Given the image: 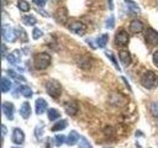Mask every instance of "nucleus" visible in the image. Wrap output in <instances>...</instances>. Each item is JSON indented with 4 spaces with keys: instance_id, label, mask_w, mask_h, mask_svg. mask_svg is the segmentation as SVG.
Listing matches in <instances>:
<instances>
[{
    "instance_id": "nucleus-17",
    "label": "nucleus",
    "mask_w": 158,
    "mask_h": 148,
    "mask_svg": "<svg viewBox=\"0 0 158 148\" xmlns=\"http://www.w3.org/2000/svg\"><path fill=\"white\" fill-rule=\"evenodd\" d=\"M78 141H79V134L75 131H70L69 134H68V137H67V139H65V142H67L68 146H74Z\"/></svg>"
},
{
    "instance_id": "nucleus-14",
    "label": "nucleus",
    "mask_w": 158,
    "mask_h": 148,
    "mask_svg": "<svg viewBox=\"0 0 158 148\" xmlns=\"http://www.w3.org/2000/svg\"><path fill=\"white\" fill-rule=\"evenodd\" d=\"M143 22L142 21H139V20H132L131 21V23H130V31L132 32V33H138V32H141L142 30H143Z\"/></svg>"
},
{
    "instance_id": "nucleus-36",
    "label": "nucleus",
    "mask_w": 158,
    "mask_h": 148,
    "mask_svg": "<svg viewBox=\"0 0 158 148\" xmlns=\"http://www.w3.org/2000/svg\"><path fill=\"white\" fill-rule=\"evenodd\" d=\"M1 48H2V49H1V51H2V57H5V54H6V46H5L4 43H2Z\"/></svg>"
},
{
    "instance_id": "nucleus-23",
    "label": "nucleus",
    "mask_w": 158,
    "mask_h": 148,
    "mask_svg": "<svg viewBox=\"0 0 158 148\" xmlns=\"http://www.w3.org/2000/svg\"><path fill=\"white\" fill-rule=\"evenodd\" d=\"M59 117H60V113H59L58 110H56V109H48V118L51 121H54V120H57Z\"/></svg>"
},
{
    "instance_id": "nucleus-5",
    "label": "nucleus",
    "mask_w": 158,
    "mask_h": 148,
    "mask_svg": "<svg viewBox=\"0 0 158 148\" xmlns=\"http://www.w3.org/2000/svg\"><path fill=\"white\" fill-rule=\"evenodd\" d=\"M1 33H2V38L7 42H14L16 39V30H14L9 25H2Z\"/></svg>"
},
{
    "instance_id": "nucleus-1",
    "label": "nucleus",
    "mask_w": 158,
    "mask_h": 148,
    "mask_svg": "<svg viewBox=\"0 0 158 148\" xmlns=\"http://www.w3.org/2000/svg\"><path fill=\"white\" fill-rule=\"evenodd\" d=\"M51 64V56L48 53H37L33 58V65L36 69L38 70H43L46 68H48Z\"/></svg>"
},
{
    "instance_id": "nucleus-18",
    "label": "nucleus",
    "mask_w": 158,
    "mask_h": 148,
    "mask_svg": "<svg viewBox=\"0 0 158 148\" xmlns=\"http://www.w3.org/2000/svg\"><path fill=\"white\" fill-rule=\"evenodd\" d=\"M67 127V121L65 120H59L58 122H56L53 126H52V131L53 132H57V131H62V130H64Z\"/></svg>"
},
{
    "instance_id": "nucleus-7",
    "label": "nucleus",
    "mask_w": 158,
    "mask_h": 148,
    "mask_svg": "<svg viewBox=\"0 0 158 148\" xmlns=\"http://www.w3.org/2000/svg\"><path fill=\"white\" fill-rule=\"evenodd\" d=\"M128 39H130V37H128V33L125 31V30H118L117 32H116V35H115V42H116V44H118V46H126L127 43H128Z\"/></svg>"
},
{
    "instance_id": "nucleus-13",
    "label": "nucleus",
    "mask_w": 158,
    "mask_h": 148,
    "mask_svg": "<svg viewBox=\"0 0 158 148\" xmlns=\"http://www.w3.org/2000/svg\"><path fill=\"white\" fill-rule=\"evenodd\" d=\"M118 57H120L121 63H122L125 67H128V65H130V63H131V54L128 53V51L121 49V51L118 52Z\"/></svg>"
},
{
    "instance_id": "nucleus-38",
    "label": "nucleus",
    "mask_w": 158,
    "mask_h": 148,
    "mask_svg": "<svg viewBox=\"0 0 158 148\" xmlns=\"http://www.w3.org/2000/svg\"><path fill=\"white\" fill-rule=\"evenodd\" d=\"M5 4H6V0H2V6H5Z\"/></svg>"
},
{
    "instance_id": "nucleus-29",
    "label": "nucleus",
    "mask_w": 158,
    "mask_h": 148,
    "mask_svg": "<svg viewBox=\"0 0 158 148\" xmlns=\"http://www.w3.org/2000/svg\"><path fill=\"white\" fill-rule=\"evenodd\" d=\"M105 54H106V56H107V57L110 58V60L112 62V64L115 65V68H116L117 70H120V67H118V63L116 62V58H115V56H114V54H112L111 52H105Z\"/></svg>"
},
{
    "instance_id": "nucleus-21",
    "label": "nucleus",
    "mask_w": 158,
    "mask_h": 148,
    "mask_svg": "<svg viewBox=\"0 0 158 148\" xmlns=\"http://www.w3.org/2000/svg\"><path fill=\"white\" fill-rule=\"evenodd\" d=\"M11 86H12V84L9 79L1 78V90H2V92H7L11 89Z\"/></svg>"
},
{
    "instance_id": "nucleus-35",
    "label": "nucleus",
    "mask_w": 158,
    "mask_h": 148,
    "mask_svg": "<svg viewBox=\"0 0 158 148\" xmlns=\"http://www.w3.org/2000/svg\"><path fill=\"white\" fill-rule=\"evenodd\" d=\"M153 64H154L156 67H158V51H156V52L153 53Z\"/></svg>"
},
{
    "instance_id": "nucleus-11",
    "label": "nucleus",
    "mask_w": 158,
    "mask_h": 148,
    "mask_svg": "<svg viewBox=\"0 0 158 148\" xmlns=\"http://www.w3.org/2000/svg\"><path fill=\"white\" fill-rule=\"evenodd\" d=\"M54 18L57 20V22L59 23H65V21L68 20V12H67V9L62 7V9H58L54 14Z\"/></svg>"
},
{
    "instance_id": "nucleus-28",
    "label": "nucleus",
    "mask_w": 158,
    "mask_h": 148,
    "mask_svg": "<svg viewBox=\"0 0 158 148\" xmlns=\"http://www.w3.org/2000/svg\"><path fill=\"white\" fill-rule=\"evenodd\" d=\"M149 109H151V113H152L154 117H158V101L152 102Z\"/></svg>"
},
{
    "instance_id": "nucleus-3",
    "label": "nucleus",
    "mask_w": 158,
    "mask_h": 148,
    "mask_svg": "<svg viewBox=\"0 0 158 148\" xmlns=\"http://www.w3.org/2000/svg\"><path fill=\"white\" fill-rule=\"evenodd\" d=\"M46 91L49 96H52L53 99H57L62 94V85L57 80L49 79L46 81Z\"/></svg>"
},
{
    "instance_id": "nucleus-37",
    "label": "nucleus",
    "mask_w": 158,
    "mask_h": 148,
    "mask_svg": "<svg viewBox=\"0 0 158 148\" xmlns=\"http://www.w3.org/2000/svg\"><path fill=\"white\" fill-rule=\"evenodd\" d=\"M1 131H2V137H4V136L6 134V126H5V125L1 126Z\"/></svg>"
},
{
    "instance_id": "nucleus-26",
    "label": "nucleus",
    "mask_w": 158,
    "mask_h": 148,
    "mask_svg": "<svg viewBox=\"0 0 158 148\" xmlns=\"http://www.w3.org/2000/svg\"><path fill=\"white\" fill-rule=\"evenodd\" d=\"M17 7L20 9V11L27 12V11L30 10V4H28L27 1H25V0H20V1L17 2Z\"/></svg>"
},
{
    "instance_id": "nucleus-31",
    "label": "nucleus",
    "mask_w": 158,
    "mask_h": 148,
    "mask_svg": "<svg viewBox=\"0 0 158 148\" xmlns=\"http://www.w3.org/2000/svg\"><path fill=\"white\" fill-rule=\"evenodd\" d=\"M104 133H105V136H107V137H112V136H114V128L110 127V126H106V127L104 128Z\"/></svg>"
},
{
    "instance_id": "nucleus-22",
    "label": "nucleus",
    "mask_w": 158,
    "mask_h": 148,
    "mask_svg": "<svg viewBox=\"0 0 158 148\" xmlns=\"http://www.w3.org/2000/svg\"><path fill=\"white\" fill-rule=\"evenodd\" d=\"M123 2L127 5V7H128V10H132L133 12H139V6L136 4V2H133L132 0H123Z\"/></svg>"
},
{
    "instance_id": "nucleus-42",
    "label": "nucleus",
    "mask_w": 158,
    "mask_h": 148,
    "mask_svg": "<svg viewBox=\"0 0 158 148\" xmlns=\"http://www.w3.org/2000/svg\"><path fill=\"white\" fill-rule=\"evenodd\" d=\"M157 4H158V0H157Z\"/></svg>"
},
{
    "instance_id": "nucleus-25",
    "label": "nucleus",
    "mask_w": 158,
    "mask_h": 148,
    "mask_svg": "<svg viewBox=\"0 0 158 148\" xmlns=\"http://www.w3.org/2000/svg\"><path fill=\"white\" fill-rule=\"evenodd\" d=\"M19 90H20V92L22 94V96H25V97H31V96H32V90L30 89V86L23 85V86H20Z\"/></svg>"
},
{
    "instance_id": "nucleus-6",
    "label": "nucleus",
    "mask_w": 158,
    "mask_h": 148,
    "mask_svg": "<svg viewBox=\"0 0 158 148\" xmlns=\"http://www.w3.org/2000/svg\"><path fill=\"white\" fill-rule=\"evenodd\" d=\"M144 39L149 46H157L158 44V32L153 28H147L144 33Z\"/></svg>"
},
{
    "instance_id": "nucleus-15",
    "label": "nucleus",
    "mask_w": 158,
    "mask_h": 148,
    "mask_svg": "<svg viewBox=\"0 0 158 148\" xmlns=\"http://www.w3.org/2000/svg\"><path fill=\"white\" fill-rule=\"evenodd\" d=\"M47 110V102L44 99L40 97L36 100V113L37 115H42L44 111Z\"/></svg>"
},
{
    "instance_id": "nucleus-4",
    "label": "nucleus",
    "mask_w": 158,
    "mask_h": 148,
    "mask_svg": "<svg viewBox=\"0 0 158 148\" xmlns=\"http://www.w3.org/2000/svg\"><path fill=\"white\" fill-rule=\"evenodd\" d=\"M69 30L78 36H83L86 32V26L81 21H72L69 23Z\"/></svg>"
},
{
    "instance_id": "nucleus-27",
    "label": "nucleus",
    "mask_w": 158,
    "mask_h": 148,
    "mask_svg": "<svg viewBox=\"0 0 158 148\" xmlns=\"http://www.w3.org/2000/svg\"><path fill=\"white\" fill-rule=\"evenodd\" d=\"M43 36V32L38 28V27H35L33 30H32V38L33 39H38L40 37H42Z\"/></svg>"
},
{
    "instance_id": "nucleus-19",
    "label": "nucleus",
    "mask_w": 158,
    "mask_h": 148,
    "mask_svg": "<svg viewBox=\"0 0 158 148\" xmlns=\"http://www.w3.org/2000/svg\"><path fill=\"white\" fill-rule=\"evenodd\" d=\"M22 22H23L25 25L33 26V25H36L37 20H36V17H35L33 15H25V16H22Z\"/></svg>"
},
{
    "instance_id": "nucleus-12",
    "label": "nucleus",
    "mask_w": 158,
    "mask_h": 148,
    "mask_svg": "<svg viewBox=\"0 0 158 148\" xmlns=\"http://www.w3.org/2000/svg\"><path fill=\"white\" fill-rule=\"evenodd\" d=\"M7 60H9V63H11V64H17L20 60H21V51L20 49H15V51H12L9 56H7Z\"/></svg>"
},
{
    "instance_id": "nucleus-24",
    "label": "nucleus",
    "mask_w": 158,
    "mask_h": 148,
    "mask_svg": "<svg viewBox=\"0 0 158 148\" xmlns=\"http://www.w3.org/2000/svg\"><path fill=\"white\" fill-rule=\"evenodd\" d=\"M107 39H109V36L105 33V35H101V36L96 39V43H98V46H99L100 48H104V47L106 46V43H107Z\"/></svg>"
},
{
    "instance_id": "nucleus-10",
    "label": "nucleus",
    "mask_w": 158,
    "mask_h": 148,
    "mask_svg": "<svg viewBox=\"0 0 158 148\" xmlns=\"http://www.w3.org/2000/svg\"><path fill=\"white\" fill-rule=\"evenodd\" d=\"M64 109H65V112L69 115V116H75L78 113V110H79V106L75 101H69V102H65L64 105Z\"/></svg>"
},
{
    "instance_id": "nucleus-32",
    "label": "nucleus",
    "mask_w": 158,
    "mask_h": 148,
    "mask_svg": "<svg viewBox=\"0 0 158 148\" xmlns=\"http://www.w3.org/2000/svg\"><path fill=\"white\" fill-rule=\"evenodd\" d=\"M80 148H91V146L89 144V142L84 137L80 138Z\"/></svg>"
},
{
    "instance_id": "nucleus-16",
    "label": "nucleus",
    "mask_w": 158,
    "mask_h": 148,
    "mask_svg": "<svg viewBox=\"0 0 158 148\" xmlns=\"http://www.w3.org/2000/svg\"><path fill=\"white\" fill-rule=\"evenodd\" d=\"M20 115L23 117V118H28L30 117V115H31V105H30V102H23L22 105H21V107H20Z\"/></svg>"
},
{
    "instance_id": "nucleus-20",
    "label": "nucleus",
    "mask_w": 158,
    "mask_h": 148,
    "mask_svg": "<svg viewBox=\"0 0 158 148\" xmlns=\"http://www.w3.org/2000/svg\"><path fill=\"white\" fill-rule=\"evenodd\" d=\"M16 37H19L22 42H27L28 38H27V33L25 32V30L22 27H17L16 28Z\"/></svg>"
},
{
    "instance_id": "nucleus-33",
    "label": "nucleus",
    "mask_w": 158,
    "mask_h": 148,
    "mask_svg": "<svg viewBox=\"0 0 158 148\" xmlns=\"http://www.w3.org/2000/svg\"><path fill=\"white\" fill-rule=\"evenodd\" d=\"M114 23H115L114 16H110V18H107V21H106V27L107 28H112L114 27Z\"/></svg>"
},
{
    "instance_id": "nucleus-39",
    "label": "nucleus",
    "mask_w": 158,
    "mask_h": 148,
    "mask_svg": "<svg viewBox=\"0 0 158 148\" xmlns=\"http://www.w3.org/2000/svg\"><path fill=\"white\" fill-rule=\"evenodd\" d=\"M137 148H141V146H139V144H137Z\"/></svg>"
},
{
    "instance_id": "nucleus-2",
    "label": "nucleus",
    "mask_w": 158,
    "mask_h": 148,
    "mask_svg": "<svg viewBox=\"0 0 158 148\" xmlns=\"http://www.w3.org/2000/svg\"><path fill=\"white\" fill-rule=\"evenodd\" d=\"M141 84L146 88V89H154L158 85V76L154 72L148 70L146 72L142 78H141Z\"/></svg>"
},
{
    "instance_id": "nucleus-9",
    "label": "nucleus",
    "mask_w": 158,
    "mask_h": 148,
    "mask_svg": "<svg viewBox=\"0 0 158 148\" xmlns=\"http://www.w3.org/2000/svg\"><path fill=\"white\" fill-rule=\"evenodd\" d=\"M25 141V133L20 128H14L12 131V142L15 144H22Z\"/></svg>"
},
{
    "instance_id": "nucleus-34",
    "label": "nucleus",
    "mask_w": 158,
    "mask_h": 148,
    "mask_svg": "<svg viewBox=\"0 0 158 148\" xmlns=\"http://www.w3.org/2000/svg\"><path fill=\"white\" fill-rule=\"evenodd\" d=\"M46 1H47V0H33V4L37 5L38 7H43L44 4H46Z\"/></svg>"
},
{
    "instance_id": "nucleus-40",
    "label": "nucleus",
    "mask_w": 158,
    "mask_h": 148,
    "mask_svg": "<svg viewBox=\"0 0 158 148\" xmlns=\"http://www.w3.org/2000/svg\"><path fill=\"white\" fill-rule=\"evenodd\" d=\"M11 148H20V147H11Z\"/></svg>"
},
{
    "instance_id": "nucleus-41",
    "label": "nucleus",
    "mask_w": 158,
    "mask_h": 148,
    "mask_svg": "<svg viewBox=\"0 0 158 148\" xmlns=\"http://www.w3.org/2000/svg\"><path fill=\"white\" fill-rule=\"evenodd\" d=\"M106 148H110V147H106Z\"/></svg>"
},
{
    "instance_id": "nucleus-30",
    "label": "nucleus",
    "mask_w": 158,
    "mask_h": 148,
    "mask_svg": "<svg viewBox=\"0 0 158 148\" xmlns=\"http://www.w3.org/2000/svg\"><path fill=\"white\" fill-rule=\"evenodd\" d=\"M67 138L63 136V134H58V136H56L54 137V143H56V146H62L63 143H64V141H65Z\"/></svg>"
},
{
    "instance_id": "nucleus-8",
    "label": "nucleus",
    "mask_w": 158,
    "mask_h": 148,
    "mask_svg": "<svg viewBox=\"0 0 158 148\" xmlns=\"http://www.w3.org/2000/svg\"><path fill=\"white\" fill-rule=\"evenodd\" d=\"M14 111H15V107L12 102H9V101L2 102V112L9 120H14Z\"/></svg>"
}]
</instances>
